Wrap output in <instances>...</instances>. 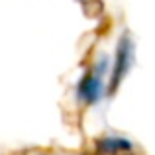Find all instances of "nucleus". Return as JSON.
I'll use <instances>...</instances> for the list:
<instances>
[{
    "mask_svg": "<svg viewBox=\"0 0 155 155\" xmlns=\"http://www.w3.org/2000/svg\"><path fill=\"white\" fill-rule=\"evenodd\" d=\"M106 57H102V63L94 65L92 69H88L79 81V87H77V98L79 102L91 106L94 102H98L100 96H102V91H104V81H102V75H104V69H106Z\"/></svg>",
    "mask_w": 155,
    "mask_h": 155,
    "instance_id": "1",
    "label": "nucleus"
},
{
    "mask_svg": "<svg viewBox=\"0 0 155 155\" xmlns=\"http://www.w3.org/2000/svg\"><path fill=\"white\" fill-rule=\"evenodd\" d=\"M134 59V45L130 41L128 35H122L120 43H118V51H116V59H114V67H112V83H110V91H116L118 84L122 83L124 75L128 73L130 65Z\"/></svg>",
    "mask_w": 155,
    "mask_h": 155,
    "instance_id": "2",
    "label": "nucleus"
},
{
    "mask_svg": "<svg viewBox=\"0 0 155 155\" xmlns=\"http://www.w3.org/2000/svg\"><path fill=\"white\" fill-rule=\"evenodd\" d=\"M98 147L102 149L104 153L108 151H126L130 147V143L126 140H120V137H104V140L98 141Z\"/></svg>",
    "mask_w": 155,
    "mask_h": 155,
    "instance_id": "3",
    "label": "nucleus"
}]
</instances>
